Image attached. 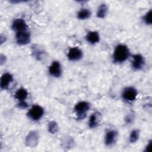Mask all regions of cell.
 <instances>
[{
    "instance_id": "1",
    "label": "cell",
    "mask_w": 152,
    "mask_h": 152,
    "mask_svg": "<svg viewBox=\"0 0 152 152\" xmlns=\"http://www.w3.org/2000/svg\"><path fill=\"white\" fill-rule=\"evenodd\" d=\"M129 56V50L126 45L120 44L116 46L113 55V62L122 63L125 61Z\"/></svg>"
},
{
    "instance_id": "2",
    "label": "cell",
    "mask_w": 152,
    "mask_h": 152,
    "mask_svg": "<svg viewBox=\"0 0 152 152\" xmlns=\"http://www.w3.org/2000/svg\"><path fill=\"white\" fill-rule=\"evenodd\" d=\"M90 109V104L84 101L80 102L74 107L75 112L78 119H83L86 116V113Z\"/></svg>"
},
{
    "instance_id": "3",
    "label": "cell",
    "mask_w": 152,
    "mask_h": 152,
    "mask_svg": "<svg viewBox=\"0 0 152 152\" xmlns=\"http://www.w3.org/2000/svg\"><path fill=\"white\" fill-rule=\"evenodd\" d=\"M44 110L39 105L33 106L27 113L28 117L33 121L39 120L43 115Z\"/></svg>"
},
{
    "instance_id": "4",
    "label": "cell",
    "mask_w": 152,
    "mask_h": 152,
    "mask_svg": "<svg viewBox=\"0 0 152 152\" xmlns=\"http://www.w3.org/2000/svg\"><path fill=\"white\" fill-rule=\"evenodd\" d=\"M137 90L132 87H128L124 88L122 93V99L126 102H132L135 100L137 96Z\"/></svg>"
},
{
    "instance_id": "5",
    "label": "cell",
    "mask_w": 152,
    "mask_h": 152,
    "mask_svg": "<svg viewBox=\"0 0 152 152\" xmlns=\"http://www.w3.org/2000/svg\"><path fill=\"white\" fill-rule=\"evenodd\" d=\"M16 42L20 45H25L30 42V34L27 30L17 32Z\"/></svg>"
},
{
    "instance_id": "6",
    "label": "cell",
    "mask_w": 152,
    "mask_h": 152,
    "mask_svg": "<svg viewBox=\"0 0 152 152\" xmlns=\"http://www.w3.org/2000/svg\"><path fill=\"white\" fill-rule=\"evenodd\" d=\"M39 134L35 131L30 132L26 138V144L28 147H34L38 144Z\"/></svg>"
},
{
    "instance_id": "7",
    "label": "cell",
    "mask_w": 152,
    "mask_h": 152,
    "mask_svg": "<svg viewBox=\"0 0 152 152\" xmlns=\"http://www.w3.org/2000/svg\"><path fill=\"white\" fill-rule=\"evenodd\" d=\"M83 56L82 50L78 47H73L69 49L67 56L68 58L72 61L80 60Z\"/></svg>"
},
{
    "instance_id": "8",
    "label": "cell",
    "mask_w": 152,
    "mask_h": 152,
    "mask_svg": "<svg viewBox=\"0 0 152 152\" xmlns=\"http://www.w3.org/2000/svg\"><path fill=\"white\" fill-rule=\"evenodd\" d=\"M118 133L115 130H109L106 132L104 137V143L107 146L113 145L116 141Z\"/></svg>"
},
{
    "instance_id": "9",
    "label": "cell",
    "mask_w": 152,
    "mask_h": 152,
    "mask_svg": "<svg viewBox=\"0 0 152 152\" xmlns=\"http://www.w3.org/2000/svg\"><path fill=\"white\" fill-rule=\"evenodd\" d=\"M49 72L54 77H59L62 74L61 66L58 61H53L49 68Z\"/></svg>"
},
{
    "instance_id": "10",
    "label": "cell",
    "mask_w": 152,
    "mask_h": 152,
    "mask_svg": "<svg viewBox=\"0 0 152 152\" xmlns=\"http://www.w3.org/2000/svg\"><path fill=\"white\" fill-rule=\"evenodd\" d=\"M132 58H133V61L132 62V68L136 70H140L142 69L145 64L144 57L140 54H136V55H134Z\"/></svg>"
},
{
    "instance_id": "11",
    "label": "cell",
    "mask_w": 152,
    "mask_h": 152,
    "mask_svg": "<svg viewBox=\"0 0 152 152\" xmlns=\"http://www.w3.org/2000/svg\"><path fill=\"white\" fill-rule=\"evenodd\" d=\"M12 28L17 32L25 31L27 30V25L23 19L17 18L12 24Z\"/></svg>"
},
{
    "instance_id": "12",
    "label": "cell",
    "mask_w": 152,
    "mask_h": 152,
    "mask_svg": "<svg viewBox=\"0 0 152 152\" xmlns=\"http://www.w3.org/2000/svg\"><path fill=\"white\" fill-rule=\"evenodd\" d=\"M13 81L12 75L8 72L4 73L1 77L0 86L2 89H7Z\"/></svg>"
},
{
    "instance_id": "13",
    "label": "cell",
    "mask_w": 152,
    "mask_h": 152,
    "mask_svg": "<svg viewBox=\"0 0 152 152\" xmlns=\"http://www.w3.org/2000/svg\"><path fill=\"white\" fill-rule=\"evenodd\" d=\"M87 40L91 44H95L99 42L100 36L98 32L96 31H89L86 36Z\"/></svg>"
},
{
    "instance_id": "14",
    "label": "cell",
    "mask_w": 152,
    "mask_h": 152,
    "mask_svg": "<svg viewBox=\"0 0 152 152\" xmlns=\"http://www.w3.org/2000/svg\"><path fill=\"white\" fill-rule=\"evenodd\" d=\"M28 96L27 91L24 88H20L18 89L14 94V97L19 102L25 101Z\"/></svg>"
},
{
    "instance_id": "15",
    "label": "cell",
    "mask_w": 152,
    "mask_h": 152,
    "mask_svg": "<svg viewBox=\"0 0 152 152\" xmlns=\"http://www.w3.org/2000/svg\"><path fill=\"white\" fill-rule=\"evenodd\" d=\"M91 15V12L88 9L83 8L80 10L77 13V18L80 20H85L88 18Z\"/></svg>"
},
{
    "instance_id": "16",
    "label": "cell",
    "mask_w": 152,
    "mask_h": 152,
    "mask_svg": "<svg viewBox=\"0 0 152 152\" xmlns=\"http://www.w3.org/2000/svg\"><path fill=\"white\" fill-rule=\"evenodd\" d=\"M107 7L106 4H101L97 10V16L99 18H103L107 13Z\"/></svg>"
},
{
    "instance_id": "17",
    "label": "cell",
    "mask_w": 152,
    "mask_h": 152,
    "mask_svg": "<svg viewBox=\"0 0 152 152\" xmlns=\"http://www.w3.org/2000/svg\"><path fill=\"white\" fill-rule=\"evenodd\" d=\"M98 125L97 116L96 113H93L89 118L88 120V126L91 128H96Z\"/></svg>"
},
{
    "instance_id": "18",
    "label": "cell",
    "mask_w": 152,
    "mask_h": 152,
    "mask_svg": "<svg viewBox=\"0 0 152 152\" xmlns=\"http://www.w3.org/2000/svg\"><path fill=\"white\" fill-rule=\"evenodd\" d=\"M139 131L137 129H134L131 131L129 135V141L131 143L135 142L139 138Z\"/></svg>"
},
{
    "instance_id": "19",
    "label": "cell",
    "mask_w": 152,
    "mask_h": 152,
    "mask_svg": "<svg viewBox=\"0 0 152 152\" xmlns=\"http://www.w3.org/2000/svg\"><path fill=\"white\" fill-rule=\"evenodd\" d=\"M58 126L55 121H50L48 124V131L51 134H55L58 131Z\"/></svg>"
},
{
    "instance_id": "20",
    "label": "cell",
    "mask_w": 152,
    "mask_h": 152,
    "mask_svg": "<svg viewBox=\"0 0 152 152\" xmlns=\"http://www.w3.org/2000/svg\"><path fill=\"white\" fill-rule=\"evenodd\" d=\"M33 53L34 56L39 60H40L42 57V55H43V52L42 50H40L38 47H33Z\"/></svg>"
},
{
    "instance_id": "21",
    "label": "cell",
    "mask_w": 152,
    "mask_h": 152,
    "mask_svg": "<svg viewBox=\"0 0 152 152\" xmlns=\"http://www.w3.org/2000/svg\"><path fill=\"white\" fill-rule=\"evenodd\" d=\"M144 20L145 24L148 25L151 24L152 21H151V10L146 13V14L144 17Z\"/></svg>"
},
{
    "instance_id": "22",
    "label": "cell",
    "mask_w": 152,
    "mask_h": 152,
    "mask_svg": "<svg viewBox=\"0 0 152 152\" xmlns=\"http://www.w3.org/2000/svg\"><path fill=\"white\" fill-rule=\"evenodd\" d=\"M18 106L20 108L25 109V108H27V107H28V104H27V103L25 101L19 102V103L18 104Z\"/></svg>"
},
{
    "instance_id": "23",
    "label": "cell",
    "mask_w": 152,
    "mask_h": 152,
    "mask_svg": "<svg viewBox=\"0 0 152 152\" xmlns=\"http://www.w3.org/2000/svg\"><path fill=\"white\" fill-rule=\"evenodd\" d=\"M151 141H150L149 143H148V144L147 145V147L145 148V151H150V147H151Z\"/></svg>"
}]
</instances>
